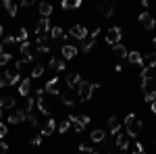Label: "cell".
<instances>
[{"instance_id": "1", "label": "cell", "mask_w": 156, "mask_h": 154, "mask_svg": "<svg viewBox=\"0 0 156 154\" xmlns=\"http://www.w3.org/2000/svg\"><path fill=\"white\" fill-rule=\"evenodd\" d=\"M96 88H100V81H85V79H81V83L77 85V98L81 100V102H87L90 98H92V94H94V90Z\"/></svg>"}, {"instance_id": "2", "label": "cell", "mask_w": 156, "mask_h": 154, "mask_svg": "<svg viewBox=\"0 0 156 154\" xmlns=\"http://www.w3.org/2000/svg\"><path fill=\"white\" fill-rule=\"evenodd\" d=\"M125 129H127V135L131 140H135L140 135V131H142V121H140V117H135L133 113H129L125 117Z\"/></svg>"}, {"instance_id": "3", "label": "cell", "mask_w": 156, "mask_h": 154, "mask_svg": "<svg viewBox=\"0 0 156 154\" xmlns=\"http://www.w3.org/2000/svg\"><path fill=\"white\" fill-rule=\"evenodd\" d=\"M23 121H27L23 108H11V113H9V125H19Z\"/></svg>"}, {"instance_id": "4", "label": "cell", "mask_w": 156, "mask_h": 154, "mask_svg": "<svg viewBox=\"0 0 156 154\" xmlns=\"http://www.w3.org/2000/svg\"><path fill=\"white\" fill-rule=\"evenodd\" d=\"M69 36H71L73 40H79V42H83L85 38L90 36V31H87V27H83V25H73L71 31H69Z\"/></svg>"}, {"instance_id": "5", "label": "cell", "mask_w": 156, "mask_h": 154, "mask_svg": "<svg viewBox=\"0 0 156 154\" xmlns=\"http://www.w3.org/2000/svg\"><path fill=\"white\" fill-rule=\"evenodd\" d=\"M2 77H4L6 85H19V83H21V73L15 71V69H9V71H4V73H2Z\"/></svg>"}, {"instance_id": "6", "label": "cell", "mask_w": 156, "mask_h": 154, "mask_svg": "<svg viewBox=\"0 0 156 154\" xmlns=\"http://www.w3.org/2000/svg\"><path fill=\"white\" fill-rule=\"evenodd\" d=\"M121 36H123V34H121V27H117V25H115V27H110V29L106 31V42L110 44V46L121 44Z\"/></svg>"}, {"instance_id": "7", "label": "cell", "mask_w": 156, "mask_h": 154, "mask_svg": "<svg viewBox=\"0 0 156 154\" xmlns=\"http://www.w3.org/2000/svg\"><path fill=\"white\" fill-rule=\"evenodd\" d=\"M21 56L23 59H29V60H34V52H36V44H31L29 40H25V42H21Z\"/></svg>"}, {"instance_id": "8", "label": "cell", "mask_w": 156, "mask_h": 154, "mask_svg": "<svg viewBox=\"0 0 156 154\" xmlns=\"http://www.w3.org/2000/svg\"><path fill=\"white\" fill-rule=\"evenodd\" d=\"M140 25L144 27V29H154L156 27V19L150 15V13H140Z\"/></svg>"}, {"instance_id": "9", "label": "cell", "mask_w": 156, "mask_h": 154, "mask_svg": "<svg viewBox=\"0 0 156 154\" xmlns=\"http://www.w3.org/2000/svg\"><path fill=\"white\" fill-rule=\"evenodd\" d=\"M44 90H46V94L50 96H58L60 90H58V77H50L48 81H46V85H44Z\"/></svg>"}, {"instance_id": "10", "label": "cell", "mask_w": 156, "mask_h": 154, "mask_svg": "<svg viewBox=\"0 0 156 154\" xmlns=\"http://www.w3.org/2000/svg\"><path fill=\"white\" fill-rule=\"evenodd\" d=\"M60 52H62V59H65V60H71V59L77 56V52H79V50H77L75 44H65V46L60 48Z\"/></svg>"}, {"instance_id": "11", "label": "cell", "mask_w": 156, "mask_h": 154, "mask_svg": "<svg viewBox=\"0 0 156 154\" xmlns=\"http://www.w3.org/2000/svg\"><path fill=\"white\" fill-rule=\"evenodd\" d=\"M15 104H17V98H15L12 94L0 96V108H4V110H11V108H15Z\"/></svg>"}, {"instance_id": "12", "label": "cell", "mask_w": 156, "mask_h": 154, "mask_svg": "<svg viewBox=\"0 0 156 154\" xmlns=\"http://www.w3.org/2000/svg\"><path fill=\"white\" fill-rule=\"evenodd\" d=\"M50 29H52L50 19H48V17H42V19L37 21V25H36V34H37V36H40V34H50Z\"/></svg>"}, {"instance_id": "13", "label": "cell", "mask_w": 156, "mask_h": 154, "mask_svg": "<svg viewBox=\"0 0 156 154\" xmlns=\"http://www.w3.org/2000/svg\"><path fill=\"white\" fill-rule=\"evenodd\" d=\"M81 79H83V77H81L79 73H69V75H67V90H77V85L81 83Z\"/></svg>"}, {"instance_id": "14", "label": "cell", "mask_w": 156, "mask_h": 154, "mask_svg": "<svg viewBox=\"0 0 156 154\" xmlns=\"http://www.w3.org/2000/svg\"><path fill=\"white\" fill-rule=\"evenodd\" d=\"M56 125H58V123H56L52 117H48L46 121H44V125H42V135H50V133H54V131H56Z\"/></svg>"}, {"instance_id": "15", "label": "cell", "mask_w": 156, "mask_h": 154, "mask_svg": "<svg viewBox=\"0 0 156 154\" xmlns=\"http://www.w3.org/2000/svg\"><path fill=\"white\" fill-rule=\"evenodd\" d=\"M2 6H4V11L9 13V17H17V9H19L17 0H2Z\"/></svg>"}, {"instance_id": "16", "label": "cell", "mask_w": 156, "mask_h": 154, "mask_svg": "<svg viewBox=\"0 0 156 154\" xmlns=\"http://www.w3.org/2000/svg\"><path fill=\"white\" fill-rule=\"evenodd\" d=\"M37 11H40V15L42 17H48L52 15V11H54V6L50 4V2H46V0H42V2H37Z\"/></svg>"}, {"instance_id": "17", "label": "cell", "mask_w": 156, "mask_h": 154, "mask_svg": "<svg viewBox=\"0 0 156 154\" xmlns=\"http://www.w3.org/2000/svg\"><path fill=\"white\" fill-rule=\"evenodd\" d=\"M115 11H117V9H115L112 2H102V4H100V13H102L104 19H110V17L115 15Z\"/></svg>"}, {"instance_id": "18", "label": "cell", "mask_w": 156, "mask_h": 154, "mask_svg": "<svg viewBox=\"0 0 156 154\" xmlns=\"http://www.w3.org/2000/svg\"><path fill=\"white\" fill-rule=\"evenodd\" d=\"M48 67H50V69H54V71H65V69H67V60H60V59H54V56H50Z\"/></svg>"}, {"instance_id": "19", "label": "cell", "mask_w": 156, "mask_h": 154, "mask_svg": "<svg viewBox=\"0 0 156 154\" xmlns=\"http://www.w3.org/2000/svg\"><path fill=\"white\" fill-rule=\"evenodd\" d=\"M115 142H117V148H119V150H129V146H131V138H129V135H121V133H119Z\"/></svg>"}, {"instance_id": "20", "label": "cell", "mask_w": 156, "mask_h": 154, "mask_svg": "<svg viewBox=\"0 0 156 154\" xmlns=\"http://www.w3.org/2000/svg\"><path fill=\"white\" fill-rule=\"evenodd\" d=\"M108 127H110V135H115V138L121 133V123L117 117H108Z\"/></svg>"}, {"instance_id": "21", "label": "cell", "mask_w": 156, "mask_h": 154, "mask_svg": "<svg viewBox=\"0 0 156 154\" xmlns=\"http://www.w3.org/2000/svg\"><path fill=\"white\" fill-rule=\"evenodd\" d=\"M127 60H129L131 65H140V67H144V56H142L137 50H131V52L127 54Z\"/></svg>"}, {"instance_id": "22", "label": "cell", "mask_w": 156, "mask_h": 154, "mask_svg": "<svg viewBox=\"0 0 156 154\" xmlns=\"http://www.w3.org/2000/svg\"><path fill=\"white\" fill-rule=\"evenodd\" d=\"M90 140L94 144H102L104 140H106V131L104 129H94L92 133H90Z\"/></svg>"}, {"instance_id": "23", "label": "cell", "mask_w": 156, "mask_h": 154, "mask_svg": "<svg viewBox=\"0 0 156 154\" xmlns=\"http://www.w3.org/2000/svg\"><path fill=\"white\" fill-rule=\"evenodd\" d=\"M112 52H115V56L121 59V60H127V54H129V50L123 46V44H115V46H112Z\"/></svg>"}, {"instance_id": "24", "label": "cell", "mask_w": 156, "mask_h": 154, "mask_svg": "<svg viewBox=\"0 0 156 154\" xmlns=\"http://www.w3.org/2000/svg\"><path fill=\"white\" fill-rule=\"evenodd\" d=\"M19 94L23 96V98H27V96L31 94V79H21V83H19Z\"/></svg>"}, {"instance_id": "25", "label": "cell", "mask_w": 156, "mask_h": 154, "mask_svg": "<svg viewBox=\"0 0 156 154\" xmlns=\"http://www.w3.org/2000/svg\"><path fill=\"white\" fill-rule=\"evenodd\" d=\"M60 4L65 11H77L81 6V0H60Z\"/></svg>"}, {"instance_id": "26", "label": "cell", "mask_w": 156, "mask_h": 154, "mask_svg": "<svg viewBox=\"0 0 156 154\" xmlns=\"http://www.w3.org/2000/svg\"><path fill=\"white\" fill-rule=\"evenodd\" d=\"M50 38L58 42V40H65V38H67V34L62 31V27H58V25H54V27L50 29Z\"/></svg>"}, {"instance_id": "27", "label": "cell", "mask_w": 156, "mask_h": 154, "mask_svg": "<svg viewBox=\"0 0 156 154\" xmlns=\"http://www.w3.org/2000/svg\"><path fill=\"white\" fill-rule=\"evenodd\" d=\"M36 106H37V110H40L42 115H46V117L50 115V106L46 104V100H44V96H42V98H36Z\"/></svg>"}, {"instance_id": "28", "label": "cell", "mask_w": 156, "mask_h": 154, "mask_svg": "<svg viewBox=\"0 0 156 154\" xmlns=\"http://www.w3.org/2000/svg\"><path fill=\"white\" fill-rule=\"evenodd\" d=\"M144 67H150V69H156V52H150L144 56Z\"/></svg>"}, {"instance_id": "29", "label": "cell", "mask_w": 156, "mask_h": 154, "mask_svg": "<svg viewBox=\"0 0 156 154\" xmlns=\"http://www.w3.org/2000/svg\"><path fill=\"white\" fill-rule=\"evenodd\" d=\"M129 148H131V150H129V154H146V152H144V146H142V142H137V140H133Z\"/></svg>"}, {"instance_id": "30", "label": "cell", "mask_w": 156, "mask_h": 154, "mask_svg": "<svg viewBox=\"0 0 156 154\" xmlns=\"http://www.w3.org/2000/svg\"><path fill=\"white\" fill-rule=\"evenodd\" d=\"M94 44H96V38L87 36V38L83 40V44H81V50H83V52H90V50L94 48Z\"/></svg>"}, {"instance_id": "31", "label": "cell", "mask_w": 156, "mask_h": 154, "mask_svg": "<svg viewBox=\"0 0 156 154\" xmlns=\"http://www.w3.org/2000/svg\"><path fill=\"white\" fill-rule=\"evenodd\" d=\"M140 79H142V81H150V79H154V77H152V69H150V67H142Z\"/></svg>"}, {"instance_id": "32", "label": "cell", "mask_w": 156, "mask_h": 154, "mask_svg": "<svg viewBox=\"0 0 156 154\" xmlns=\"http://www.w3.org/2000/svg\"><path fill=\"white\" fill-rule=\"evenodd\" d=\"M42 73H44V65H34V69H31V77H29V79H37V77H42Z\"/></svg>"}, {"instance_id": "33", "label": "cell", "mask_w": 156, "mask_h": 154, "mask_svg": "<svg viewBox=\"0 0 156 154\" xmlns=\"http://www.w3.org/2000/svg\"><path fill=\"white\" fill-rule=\"evenodd\" d=\"M69 129H71V123H69V119H65L62 123H58V125H56V131H58V133H67Z\"/></svg>"}, {"instance_id": "34", "label": "cell", "mask_w": 156, "mask_h": 154, "mask_svg": "<svg viewBox=\"0 0 156 154\" xmlns=\"http://www.w3.org/2000/svg\"><path fill=\"white\" fill-rule=\"evenodd\" d=\"M11 59H12L11 52H0V67H6L11 63Z\"/></svg>"}, {"instance_id": "35", "label": "cell", "mask_w": 156, "mask_h": 154, "mask_svg": "<svg viewBox=\"0 0 156 154\" xmlns=\"http://www.w3.org/2000/svg\"><path fill=\"white\" fill-rule=\"evenodd\" d=\"M15 38H17V44L25 42V40H27V29H25V27H21V29H19V31L15 34Z\"/></svg>"}, {"instance_id": "36", "label": "cell", "mask_w": 156, "mask_h": 154, "mask_svg": "<svg viewBox=\"0 0 156 154\" xmlns=\"http://www.w3.org/2000/svg\"><path fill=\"white\" fill-rule=\"evenodd\" d=\"M142 90H144V94H146V92H152V90H156V85L152 83V79H150V81H142Z\"/></svg>"}, {"instance_id": "37", "label": "cell", "mask_w": 156, "mask_h": 154, "mask_svg": "<svg viewBox=\"0 0 156 154\" xmlns=\"http://www.w3.org/2000/svg\"><path fill=\"white\" fill-rule=\"evenodd\" d=\"M62 104H65V106H69V108H73V106H75V100L67 94V96H62Z\"/></svg>"}, {"instance_id": "38", "label": "cell", "mask_w": 156, "mask_h": 154, "mask_svg": "<svg viewBox=\"0 0 156 154\" xmlns=\"http://www.w3.org/2000/svg\"><path fill=\"white\" fill-rule=\"evenodd\" d=\"M0 42H2V44H4V46H12V44H15V42H17V38H15V36H6V38H2V40H0Z\"/></svg>"}, {"instance_id": "39", "label": "cell", "mask_w": 156, "mask_h": 154, "mask_svg": "<svg viewBox=\"0 0 156 154\" xmlns=\"http://www.w3.org/2000/svg\"><path fill=\"white\" fill-rule=\"evenodd\" d=\"M79 152L81 154H90V152H94V148H92L90 144H79Z\"/></svg>"}, {"instance_id": "40", "label": "cell", "mask_w": 156, "mask_h": 154, "mask_svg": "<svg viewBox=\"0 0 156 154\" xmlns=\"http://www.w3.org/2000/svg\"><path fill=\"white\" fill-rule=\"evenodd\" d=\"M144 100H146V102H154V100H156V90L146 92V94H144Z\"/></svg>"}, {"instance_id": "41", "label": "cell", "mask_w": 156, "mask_h": 154, "mask_svg": "<svg viewBox=\"0 0 156 154\" xmlns=\"http://www.w3.org/2000/svg\"><path fill=\"white\" fill-rule=\"evenodd\" d=\"M6 133H9V127L0 121V140H4V138H6Z\"/></svg>"}, {"instance_id": "42", "label": "cell", "mask_w": 156, "mask_h": 154, "mask_svg": "<svg viewBox=\"0 0 156 154\" xmlns=\"http://www.w3.org/2000/svg\"><path fill=\"white\" fill-rule=\"evenodd\" d=\"M40 144H42V133H40V135H34V138H31V146H40Z\"/></svg>"}, {"instance_id": "43", "label": "cell", "mask_w": 156, "mask_h": 154, "mask_svg": "<svg viewBox=\"0 0 156 154\" xmlns=\"http://www.w3.org/2000/svg\"><path fill=\"white\" fill-rule=\"evenodd\" d=\"M6 152H9V144L0 140V154H6Z\"/></svg>"}, {"instance_id": "44", "label": "cell", "mask_w": 156, "mask_h": 154, "mask_svg": "<svg viewBox=\"0 0 156 154\" xmlns=\"http://www.w3.org/2000/svg\"><path fill=\"white\" fill-rule=\"evenodd\" d=\"M36 0H19V6H34Z\"/></svg>"}, {"instance_id": "45", "label": "cell", "mask_w": 156, "mask_h": 154, "mask_svg": "<svg viewBox=\"0 0 156 154\" xmlns=\"http://www.w3.org/2000/svg\"><path fill=\"white\" fill-rule=\"evenodd\" d=\"M29 123H31V127H40V119H37V117H31V119H29Z\"/></svg>"}, {"instance_id": "46", "label": "cell", "mask_w": 156, "mask_h": 154, "mask_svg": "<svg viewBox=\"0 0 156 154\" xmlns=\"http://www.w3.org/2000/svg\"><path fill=\"white\" fill-rule=\"evenodd\" d=\"M150 104H152V106H150V110H152V113L156 115V100H154V102H150Z\"/></svg>"}, {"instance_id": "47", "label": "cell", "mask_w": 156, "mask_h": 154, "mask_svg": "<svg viewBox=\"0 0 156 154\" xmlns=\"http://www.w3.org/2000/svg\"><path fill=\"white\" fill-rule=\"evenodd\" d=\"M112 154H129V150H119L117 148V152H112Z\"/></svg>"}, {"instance_id": "48", "label": "cell", "mask_w": 156, "mask_h": 154, "mask_svg": "<svg viewBox=\"0 0 156 154\" xmlns=\"http://www.w3.org/2000/svg\"><path fill=\"white\" fill-rule=\"evenodd\" d=\"M2 38H4V27L0 25V40H2Z\"/></svg>"}, {"instance_id": "49", "label": "cell", "mask_w": 156, "mask_h": 154, "mask_svg": "<svg viewBox=\"0 0 156 154\" xmlns=\"http://www.w3.org/2000/svg\"><path fill=\"white\" fill-rule=\"evenodd\" d=\"M150 4V0H142V6H148Z\"/></svg>"}, {"instance_id": "50", "label": "cell", "mask_w": 156, "mask_h": 154, "mask_svg": "<svg viewBox=\"0 0 156 154\" xmlns=\"http://www.w3.org/2000/svg\"><path fill=\"white\" fill-rule=\"evenodd\" d=\"M2 115H4V108H0V121H2Z\"/></svg>"}, {"instance_id": "51", "label": "cell", "mask_w": 156, "mask_h": 154, "mask_svg": "<svg viewBox=\"0 0 156 154\" xmlns=\"http://www.w3.org/2000/svg\"><path fill=\"white\" fill-rule=\"evenodd\" d=\"M152 44H154V46H156V38H154V40H152ZM154 52H156V50H154Z\"/></svg>"}, {"instance_id": "52", "label": "cell", "mask_w": 156, "mask_h": 154, "mask_svg": "<svg viewBox=\"0 0 156 154\" xmlns=\"http://www.w3.org/2000/svg\"><path fill=\"white\" fill-rule=\"evenodd\" d=\"M102 2H110V0H102Z\"/></svg>"}, {"instance_id": "53", "label": "cell", "mask_w": 156, "mask_h": 154, "mask_svg": "<svg viewBox=\"0 0 156 154\" xmlns=\"http://www.w3.org/2000/svg\"><path fill=\"white\" fill-rule=\"evenodd\" d=\"M79 154H81V152H79Z\"/></svg>"}]
</instances>
